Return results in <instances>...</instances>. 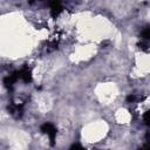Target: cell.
Segmentation results:
<instances>
[{"instance_id": "cell-5", "label": "cell", "mask_w": 150, "mask_h": 150, "mask_svg": "<svg viewBox=\"0 0 150 150\" xmlns=\"http://www.w3.org/2000/svg\"><path fill=\"white\" fill-rule=\"evenodd\" d=\"M116 120L120 122V123H127L129 120H130V115L127 110L124 109H120L117 110L116 112Z\"/></svg>"}, {"instance_id": "cell-1", "label": "cell", "mask_w": 150, "mask_h": 150, "mask_svg": "<svg viewBox=\"0 0 150 150\" xmlns=\"http://www.w3.org/2000/svg\"><path fill=\"white\" fill-rule=\"evenodd\" d=\"M107 129H108V127L104 122H102V121L93 122V123L88 124L86 127V129H83V137L88 142H96L105 135Z\"/></svg>"}, {"instance_id": "cell-4", "label": "cell", "mask_w": 150, "mask_h": 150, "mask_svg": "<svg viewBox=\"0 0 150 150\" xmlns=\"http://www.w3.org/2000/svg\"><path fill=\"white\" fill-rule=\"evenodd\" d=\"M38 107L41 111H47L52 107V98L48 94L43 93L38 96Z\"/></svg>"}, {"instance_id": "cell-2", "label": "cell", "mask_w": 150, "mask_h": 150, "mask_svg": "<svg viewBox=\"0 0 150 150\" xmlns=\"http://www.w3.org/2000/svg\"><path fill=\"white\" fill-rule=\"evenodd\" d=\"M96 93L102 102H110L117 95V88L114 83H105V84H101L96 89Z\"/></svg>"}, {"instance_id": "cell-3", "label": "cell", "mask_w": 150, "mask_h": 150, "mask_svg": "<svg viewBox=\"0 0 150 150\" xmlns=\"http://www.w3.org/2000/svg\"><path fill=\"white\" fill-rule=\"evenodd\" d=\"M11 146L14 150H23L29 142V136L23 131H15L11 134Z\"/></svg>"}]
</instances>
